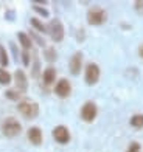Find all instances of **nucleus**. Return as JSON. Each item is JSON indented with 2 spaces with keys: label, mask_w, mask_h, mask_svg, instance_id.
<instances>
[{
  "label": "nucleus",
  "mask_w": 143,
  "mask_h": 152,
  "mask_svg": "<svg viewBox=\"0 0 143 152\" xmlns=\"http://www.w3.org/2000/svg\"><path fill=\"white\" fill-rule=\"evenodd\" d=\"M69 67H70V73L72 75H79L81 68H83V53L81 51L73 53V56L70 58Z\"/></svg>",
  "instance_id": "9"
},
{
  "label": "nucleus",
  "mask_w": 143,
  "mask_h": 152,
  "mask_svg": "<svg viewBox=\"0 0 143 152\" xmlns=\"http://www.w3.org/2000/svg\"><path fill=\"white\" fill-rule=\"evenodd\" d=\"M100 67L98 64H95V62H90V64H87L86 67V84L87 86H95L100 79Z\"/></svg>",
  "instance_id": "6"
},
{
  "label": "nucleus",
  "mask_w": 143,
  "mask_h": 152,
  "mask_svg": "<svg viewBox=\"0 0 143 152\" xmlns=\"http://www.w3.org/2000/svg\"><path fill=\"white\" fill-rule=\"evenodd\" d=\"M47 30L50 33V37L54 40V42H61L64 39V25L59 19H51Z\"/></svg>",
  "instance_id": "3"
},
{
  "label": "nucleus",
  "mask_w": 143,
  "mask_h": 152,
  "mask_svg": "<svg viewBox=\"0 0 143 152\" xmlns=\"http://www.w3.org/2000/svg\"><path fill=\"white\" fill-rule=\"evenodd\" d=\"M17 39H19L20 45L23 47V50L28 51L30 48L33 47V40H31V37L28 36V34H25V33H19V34H17Z\"/></svg>",
  "instance_id": "13"
},
{
  "label": "nucleus",
  "mask_w": 143,
  "mask_h": 152,
  "mask_svg": "<svg viewBox=\"0 0 143 152\" xmlns=\"http://www.w3.org/2000/svg\"><path fill=\"white\" fill-rule=\"evenodd\" d=\"M14 82H16L17 92H20V93L26 92V88H28V81H26V76H25L23 70H16V73H14Z\"/></svg>",
  "instance_id": "10"
},
{
  "label": "nucleus",
  "mask_w": 143,
  "mask_h": 152,
  "mask_svg": "<svg viewBox=\"0 0 143 152\" xmlns=\"http://www.w3.org/2000/svg\"><path fill=\"white\" fill-rule=\"evenodd\" d=\"M22 62H23L25 67L30 65V54H28V51H26V50H23V53H22Z\"/></svg>",
  "instance_id": "22"
},
{
  "label": "nucleus",
  "mask_w": 143,
  "mask_h": 152,
  "mask_svg": "<svg viewBox=\"0 0 143 152\" xmlns=\"http://www.w3.org/2000/svg\"><path fill=\"white\" fill-rule=\"evenodd\" d=\"M30 22H31V25H33V28H34V30H37L39 33H48V30H47V26H45L42 22H40L39 19L33 17V19L30 20Z\"/></svg>",
  "instance_id": "15"
},
{
  "label": "nucleus",
  "mask_w": 143,
  "mask_h": 152,
  "mask_svg": "<svg viewBox=\"0 0 143 152\" xmlns=\"http://www.w3.org/2000/svg\"><path fill=\"white\" fill-rule=\"evenodd\" d=\"M10 82H11L10 72H6L5 68H0V84H2V86H8Z\"/></svg>",
  "instance_id": "16"
},
{
  "label": "nucleus",
  "mask_w": 143,
  "mask_h": 152,
  "mask_svg": "<svg viewBox=\"0 0 143 152\" xmlns=\"http://www.w3.org/2000/svg\"><path fill=\"white\" fill-rule=\"evenodd\" d=\"M5 96H6L8 99L17 101V99H20V96H22V93L17 92V90H11V88H10V90H6V92H5Z\"/></svg>",
  "instance_id": "19"
},
{
  "label": "nucleus",
  "mask_w": 143,
  "mask_h": 152,
  "mask_svg": "<svg viewBox=\"0 0 143 152\" xmlns=\"http://www.w3.org/2000/svg\"><path fill=\"white\" fill-rule=\"evenodd\" d=\"M31 37L34 39V40H36V42H37V44H39L40 47H44V45H45V42H44V39H42V37H39L37 34H36V33H31Z\"/></svg>",
  "instance_id": "24"
},
{
  "label": "nucleus",
  "mask_w": 143,
  "mask_h": 152,
  "mask_svg": "<svg viewBox=\"0 0 143 152\" xmlns=\"http://www.w3.org/2000/svg\"><path fill=\"white\" fill-rule=\"evenodd\" d=\"M44 56H45V59L48 61V62L56 61V50H54L53 47H50V48H45V51H44Z\"/></svg>",
  "instance_id": "17"
},
{
  "label": "nucleus",
  "mask_w": 143,
  "mask_h": 152,
  "mask_svg": "<svg viewBox=\"0 0 143 152\" xmlns=\"http://www.w3.org/2000/svg\"><path fill=\"white\" fill-rule=\"evenodd\" d=\"M19 112L22 116H25L26 120H34L36 116L39 115V106L37 102L31 101V99H25V101H20L19 102Z\"/></svg>",
  "instance_id": "1"
},
{
  "label": "nucleus",
  "mask_w": 143,
  "mask_h": 152,
  "mask_svg": "<svg viewBox=\"0 0 143 152\" xmlns=\"http://www.w3.org/2000/svg\"><path fill=\"white\" fill-rule=\"evenodd\" d=\"M42 130H40L39 127L33 126L28 129V140L34 144V146H39V144H42Z\"/></svg>",
  "instance_id": "11"
},
{
  "label": "nucleus",
  "mask_w": 143,
  "mask_h": 152,
  "mask_svg": "<svg viewBox=\"0 0 143 152\" xmlns=\"http://www.w3.org/2000/svg\"><path fill=\"white\" fill-rule=\"evenodd\" d=\"M33 10H34L37 14H40L42 17H48V16H50V14H48V11H47L45 8H40V6H37L36 3H33Z\"/></svg>",
  "instance_id": "20"
},
{
  "label": "nucleus",
  "mask_w": 143,
  "mask_h": 152,
  "mask_svg": "<svg viewBox=\"0 0 143 152\" xmlns=\"http://www.w3.org/2000/svg\"><path fill=\"white\" fill-rule=\"evenodd\" d=\"M107 19V14L103 8H100V6H93V8L89 10L87 12V22L90 25H103Z\"/></svg>",
  "instance_id": "4"
},
{
  "label": "nucleus",
  "mask_w": 143,
  "mask_h": 152,
  "mask_svg": "<svg viewBox=\"0 0 143 152\" xmlns=\"http://www.w3.org/2000/svg\"><path fill=\"white\" fill-rule=\"evenodd\" d=\"M37 75H39V61L34 59V64H33V76L37 78Z\"/></svg>",
  "instance_id": "23"
},
{
  "label": "nucleus",
  "mask_w": 143,
  "mask_h": 152,
  "mask_svg": "<svg viewBox=\"0 0 143 152\" xmlns=\"http://www.w3.org/2000/svg\"><path fill=\"white\" fill-rule=\"evenodd\" d=\"M134 6H135V10H137L139 12H143V2H140V0H137V2L134 3Z\"/></svg>",
  "instance_id": "25"
},
{
  "label": "nucleus",
  "mask_w": 143,
  "mask_h": 152,
  "mask_svg": "<svg viewBox=\"0 0 143 152\" xmlns=\"http://www.w3.org/2000/svg\"><path fill=\"white\" fill-rule=\"evenodd\" d=\"M42 79H44V84L45 86H51L54 81H56V70L53 67L45 68L44 73H42Z\"/></svg>",
  "instance_id": "12"
},
{
  "label": "nucleus",
  "mask_w": 143,
  "mask_h": 152,
  "mask_svg": "<svg viewBox=\"0 0 143 152\" xmlns=\"http://www.w3.org/2000/svg\"><path fill=\"white\" fill-rule=\"evenodd\" d=\"M126 152H140V144L137 141H132L131 144H129V148Z\"/></svg>",
  "instance_id": "21"
},
{
  "label": "nucleus",
  "mask_w": 143,
  "mask_h": 152,
  "mask_svg": "<svg viewBox=\"0 0 143 152\" xmlns=\"http://www.w3.org/2000/svg\"><path fill=\"white\" fill-rule=\"evenodd\" d=\"M53 138L59 144H67L70 141V132L65 126H56L53 129Z\"/></svg>",
  "instance_id": "8"
},
{
  "label": "nucleus",
  "mask_w": 143,
  "mask_h": 152,
  "mask_svg": "<svg viewBox=\"0 0 143 152\" xmlns=\"http://www.w3.org/2000/svg\"><path fill=\"white\" fill-rule=\"evenodd\" d=\"M8 64H10V59H8V54H6V50L0 45V65L6 67Z\"/></svg>",
  "instance_id": "18"
},
{
  "label": "nucleus",
  "mask_w": 143,
  "mask_h": 152,
  "mask_svg": "<svg viewBox=\"0 0 143 152\" xmlns=\"http://www.w3.org/2000/svg\"><path fill=\"white\" fill-rule=\"evenodd\" d=\"M2 132H3L5 137H8V138L17 137L20 132H22V124H20L16 118L8 116V118H5L3 123H2Z\"/></svg>",
  "instance_id": "2"
},
{
  "label": "nucleus",
  "mask_w": 143,
  "mask_h": 152,
  "mask_svg": "<svg viewBox=\"0 0 143 152\" xmlns=\"http://www.w3.org/2000/svg\"><path fill=\"white\" fill-rule=\"evenodd\" d=\"M139 56H140V58H143V44L139 47Z\"/></svg>",
  "instance_id": "26"
},
{
  "label": "nucleus",
  "mask_w": 143,
  "mask_h": 152,
  "mask_svg": "<svg viewBox=\"0 0 143 152\" xmlns=\"http://www.w3.org/2000/svg\"><path fill=\"white\" fill-rule=\"evenodd\" d=\"M131 126L135 129H142L143 127V113H135L131 118Z\"/></svg>",
  "instance_id": "14"
},
{
  "label": "nucleus",
  "mask_w": 143,
  "mask_h": 152,
  "mask_svg": "<svg viewBox=\"0 0 143 152\" xmlns=\"http://www.w3.org/2000/svg\"><path fill=\"white\" fill-rule=\"evenodd\" d=\"M54 93H56L59 98H67L70 93H72V84H70V81L69 79H59L56 82V86H54Z\"/></svg>",
  "instance_id": "7"
},
{
  "label": "nucleus",
  "mask_w": 143,
  "mask_h": 152,
  "mask_svg": "<svg viewBox=\"0 0 143 152\" xmlns=\"http://www.w3.org/2000/svg\"><path fill=\"white\" fill-rule=\"evenodd\" d=\"M97 113H98V109H97V104H95L93 101H87V102H84V106L81 107V118L86 123H92L97 118Z\"/></svg>",
  "instance_id": "5"
}]
</instances>
